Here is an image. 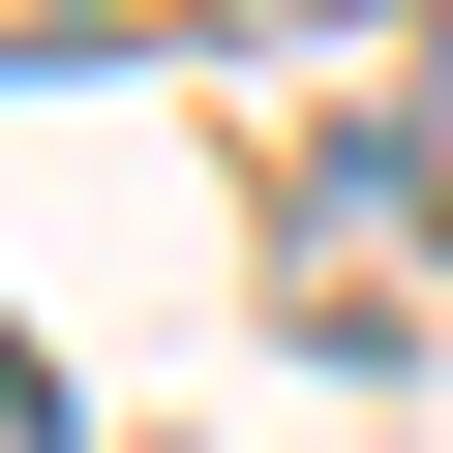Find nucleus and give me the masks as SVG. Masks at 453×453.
Instances as JSON below:
<instances>
[{"label": "nucleus", "mask_w": 453, "mask_h": 453, "mask_svg": "<svg viewBox=\"0 0 453 453\" xmlns=\"http://www.w3.org/2000/svg\"><path fill=\"white\" fill-rule=\"evenodd\" d=\"M31 31H91V0H0V61H31Z\"/></svg>", "instance_id": "nucleus-1"}]
</instances>
